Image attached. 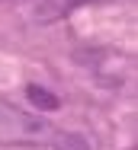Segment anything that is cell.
Returning <instances> with one entry per match:
<instances>
[{
  "mask_svg": "<svg viewBox=\"0 0 138 150\" xmlns=\"http://www.w3.org/2000/svg\"><path fill=\"white\" fill-rule=\"evenodd\" d=\"M52 134L55 128L42 115H29L0 99V144H52Z\"/></svg>",
  "mask_w": 138,
  "mask_h": 150,
  "instance_id": "6da1fadb",
  "label": "cell"
},
{
  "mask_svg": "<svg viewBox=\"0 0 138 150\" xmlns=\"http://www.w3.org/2000/svg\"><path fill=\"white\" fill-rule=\"evenodd\" d=\"M52 147H55V150H90V144L83 141L80 134H74V131H58V128H55Z\"/></svg>",
  "mask_w": 138,
  "mask_h": 150,
  "instance_id": "7a4b0ae2",
  "label": "cell"
},
{
  "mask_svg": "<svg viewBox=\"0 0 138 150\" xmlns=\"http://www.w3.org/2000/svg\"><path fill=\"white\" fill-rule=\"evenodd\" d=\"M26 96H29V102H32V105H39V109H45V112H55L58 105H61L55 93L42 90V86H35V83H32V86H26Z\"/></svg>",
  "mask_w": 138,
  "mask_h": 150,
  "instance_id": "3957f363",
  "label": "cell"
},
{
  "mask_svg": "<svg viewBox=\"0 0 138 150\" xmlns=\"http://www.w3.org/2000/svg\"><path fill=\"white\" fill-rule=\"evenodd\" d=\"M80 3H100V0H64V3H58V13L61 10H71V6H80Z\"/></svg>",
  "mask_w": 138,
  "mask_h": 150,
  "instance_id": "277c9868",
  "label": "cell"
}]
</instances>
